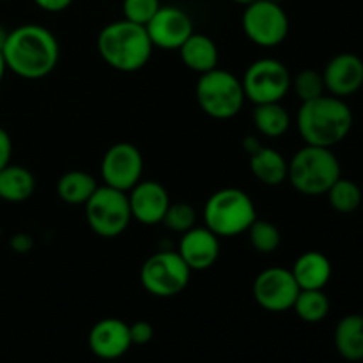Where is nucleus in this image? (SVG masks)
I'll return each mask as SVG.
<instances>
[{"instance_id": "18", "label": "nucleus", "mask_w": 363, "mask_h": 363, "mask_svg": "<svg viewBox=\"0 0 363 363\" xmlns=\"http://www.w3.org/2000/svg\"><path fill=\"white\" fill-rule=\"evenodd\" d=\"M291 272L301 291H312L325 289L332 279L333 269L332 262L323 252L308 250L294 261Z\"/></svg>"}, {"instance_id": "29", "label": "nucleus", "mask_w": 363, "mask_h": 363, "mask_svg": "<svg viewBox=\"0 0 363 363\" xmlns=\"http://www.w3.org/2000/svg\"><path fill=\"white\" fill-rule=\"evenodd\" d=\"M162 223L172 233L184 234L197 225V213L188 202H170Z\"/></svg>"}, {"instance_id": "22", "label": "nucleus", "mask_w": 363, "mask_h": 363, "mask_svg": "<svg viewBox=\"0 0 363 363\" xmlns=\"http://www.w3.org/2000/svg\"><path fill=\"white\" fill-rule=\"evenodd\" d=\"M335 347L344 360H363V314L344 315L337 323Z\"/></svg>"}, {"instance_id": "16", "label": "nucleus", "mask_w": 363, "mask_h": 363, "mask_svg": "<svg viewBox=\"0 0 363 363\" xmlns=\"http://www.w3.org/2000/svg\"><path fill=\"white\" fill-rule=\"evenodd\" d=\"M133 346L130 325L123 319L106 318L96 323L89 332V350L101 360H117Z\"/></svg>"}, {"instance_id": "25", "label": "nucleus", "mask_w": 363, "mask_h": 363, "mask_svg": "<svg viewBox=\"0 0 363 363\" xmlns=\"http://www.w3.org/2000/svg\"><path fill=\"white\" fill-rule=\"evenodd\" d=\"M326 197H328V202L333 211L340 213V215H351V213H354L362 206L363 195L362 188L354 181L340 176L332 184V188L326 191Z\"/></svg>"}, {"instance_id": "28", "label": "nucleus", "mask_w": 363, "mask_h": 363, "mask_svg": "<svg viewBox=\"0 0 363 363\" xmlns=\"http://www.w3.org/2000/svg\"><path fill=\"white\" fill-rule=\"evenodd\" d=\"M291 89L294 91V94L298 96L301 103L311 101V99L319 98V96L326 94L325 80H323L321 71L315 69H303L293 78V84Z\"/></svg>"}, {"instance_id": "21", "label": "nucleus", "mask_w": 363, "mask_h": 363, "mask_svg": "<svg viewBox=\"0 0 363 363\" xmlns=\"http://www.w3.org/2000/svg\"><path fill=\"white\" fill-rule=\"evenodd\" d=\"M35 177L27 167L9 165L0 170V199L6 202H25L34 195Z\"/></svg>"}, {"instance_id": "13", "label": "nucleus", "mask_w": 363, "mask_h": 363, "mask_svg": "<svg viewBox=\"0 0 363 363\" xmlns=\"http://www.w3.org/2000/svg\"><path fill=\"white\" fill-rule=\"evenodd\" d=\"M145 30L152 46L162 50H179L195 32L190 14L176 6L160 7L158 13L145 25Z\"/></svg>"}, {"instance_id": "26", "label": "nucleus", "mask_w": 363, "mask_h": 363, "mask_svg": "<svg viewBox=\"0 0 363 363\" xmlns=\"http://www.w3.org/2000/svg\"><path fill=\"white\" fill-rule=\"evenodd\" d=\"M293 311L298 318L305 323H319L326 319L330 314V298L326 296L325 289L300 291Z\"/></svg>"}, {"instance_id": "11", "label": "nucleus", "mask_w": 363, "mask_h": 363, "mask_svg": "<svg viewBox=\"0 0 363 363\" xmlns=\"http://www.w3.org/2000/svg\"><path fill=\"white\" fill-rule=\"evenodd\" d=\"M99 174L103 184L128 194L142 179L144 156L131 142H117L103 155Z\"/></svg>"}, {"instance_id": "31", "label": "nucleus", "mask_w": 363, "mask_h": 363, "mask_svg": "<svg viewBox=\"0 0 363 363\" xmlns=\"http://www.w3.org/2000/svg\"><path fill=\"white\" fill-rule=\"evenodd\" d=\"M130 335L131 342L137 344V346H145L152 340L155 337V328H152L151 323L147 321H137L133 325H130Z\"/></svg>"}, {"instance_id": "17", "label": "nucleus", "mask_w": 363, "mask_h": 363, "mask_svg": "<svg viewBox=\"0 0 363 363\" xmlns=\"http://www.w3.org/2000/svg\"><path fill=\"white\" fill-rule=\"evenodd\" d=\"M177 254L183 257L191 272H206L213 268L220 257V238L208 227L195 225L181 234Z\"/></svg>"}, {"instance_id": "34", "label": "nucleus", "mask_w": 363, "mask_h": 363, "mask_svg": "<svg viewBox=\"0 0 363 363\" xmlns=\"http://www.w3.org/2000/svg\"><path fill=\"white\" fill-rule=\"evenodd\" d=\"M6 71H7V64H6V59H4L2 50H0V82L4 80V74H6Z\"/></svg>"}, {"instance_id": "27", "label": "nucleus", "mask_w": 363, "mask_h": 363, "mask_svg": "<svg viewBox=\"0 0 363 363\" xmlns=\"http://www.w3.org/2000/svg\"><path fill=\"white\" fill-rule=\"evenodd\" d=\"M248 236V241L257 250L259 254H273L282 243V234L280 229L269 220L255 218V222L248 227L245 233Z\"/></svg>"}, {"instance_id": "30", "label": "nucleus", "mask_w": 363, "mask_h": 363, "mask_svg": "<svg viewBox=\"0 0 363 363\" xmlns=\"http://www.w3.org/2000/svg\"><path fill=\"white\" fill-rule=\"evenodd\" d=\"M160 7H162L160 0H123L124 20H130L145 27L149 20L158 13Z\"/></svg>"}, {"instance_id": "10", "label": "nucleus", "mask_w": 363, "mask_h": 363, "mask_svg": "<svg viewBox=\"0 0 363 363\" xmlns=\"http://www.w3.org/2000/svg\"><path fill=\"white\" fill-rule=\"evenodd\" d=\"M241 25L245 35L261 48H275L282 45L289 34V18L286 11L272 0H255L245 6Z\"/></svg>"}, {"instance_id": "20", "label": "nucleus", "mask_w": 363, "mask_h": 363, "mask_svg": "<svg viewBox=\"0 0 363 363\" xmlns=\"http://www.w3.org/2000/svg\"><path fill=\"white\" fill-rule=\"evenodd\" d=\"M250 172L266 186H279L287 181V160L277 149L259 144L248 152Z\"/></svg>"}, {"instance_id": "6", "label": "nucleus", "mask_w": 363, "mask_h": 363, "mask_svg": "<svg viewBox=\"0 0 363 363\" xmlns=\"http://www.w3.org/2000/svg\"><path fill=\"white\" fill-rule=\"evenodd\" d=\"M195 99L202 112L216 121L236 117L247 101L241 78L222 67L199 74Z\"/></svg>"}, {"instance_id": "7", "label": "nucleus", "mask_w": 363, "mask_h": 363, "mask_svg": "<svg viewBox=\"0 0 363 363\" xmlns=\"http://www.w3.org/2000/svg\"><path fill=\"white\" fill-rule=\"evenodd\" d=\"M84 206L85 218L91 230L106 240L121 236L133 220L126 191L116 190L106 184L96 188Z\"/></svg>"}, {"instance_id": "37", "label": "nucleus", "mask_w": 363, "mask_h": 363, "mask_svg": "<svg viewBox=\"0 0 363 363\" xmlns=\"http://www.w3.org/2000/svg\"><path fill=\"white\" fill-rule=\"evenodd\" d=\"M272 2H277V4H282L284 0H272Z\"/></svg>"}, {"instance_id": "24", "label": "nucleus", "mask_w": 363, "mask_h": 363, "mask_svg": "<svg viewBox=\"0 0 363 363\" xmlns=\"http://www.w3.org/2000/svg\"><path fill=\"white\" fill-rule=\"evenodd\" d=\"M252 121L255 124V130L266 138L284 137L291 128L289 112L280 101L254 105Z\"/></svg>"}, {"instance_id": "32", "label": "nucleus", "mask_w": 363, "mask_h": 363, "mask_svg": "<svg viewBox=\"0 0 363 363\" xmlns=\"http://www.w3.org/2000/svg\"><path fill=\"white\" fill-rule=\"evenodd\" d=\"M11 156H13V140H11L9 133L0 126V170L9 165Z\"/></svg>"}, {"instance_id": "2", "label": "nucleus", "mask_w": 363, "mask_h": 363, "mask_svg": "<svg viewBox=\"0 0 363 363\" xmlns=\"http://www.w3.org/2000/svg\"><path fill=\"white\" fill-rule=\"evenodd\" d=\"M298 133L307 145L333 149L353 128V112L342 98L323 94L301 103L296 116Z\"/></svg>"}, {"instance_id": "36", "label": "nucleus", "mask_w": 363, "mask_h": 363, "mask_svg": "<svg viewBox=\"0 0 363 363\" xmlns=\"http://www.w3.org/2000/svg\"><path fill=\"white\" fill-rule=\"evenodd\" d=\"M233 2H236V4H240V6H248V4H252V2H255V0H233Z\"/></svg>"}, {"instance_id": "23", "label": "nucleus", "mask_w": 363, "mask_h": 363, "mask_svg": "<svg viewBox=\"0 0 363 363\" xmlns=\"http://www.w3.org/2000/svg\"><path fill=\"white\" fill-rule=\"evenodd\" d=\"M98 181L85 170H69L57 181V195L69 206H84L98 188Z\"/></svg>"}, {"instance_id": "12", "label": "nucleus", "mask_w": 363, "mask_h": 363, "mask_svg": "<svg viewBox=\"0 0 363 363\" xmlns=\"http://www.w3.org/2000/svg\"><path fill=\"white\" fill-rule=\"evenodd\" d=\"M300 291L293 272L280 266L262 269L255 277L254 287H252L257 305L268 312L291 311Z\"/></svg>"}, {"instance_id": "8", "label": "nucleus", "mask_w": 363, "mask_h": 363, "mask_svg": "<svg viewBox=\"0 0 363 363\" xmlns=\"http://www.w3.org/2000/svg\"><path fill=\"white\" fill-rule=\"evenodd\" d=\"M191 273L177 250H162L145 259L140 268V284L151 296L174 298L186 289Z\"/></svg>"}, {"instance_id": "5", "label": "nucleus", "mask_w": 363, "mask_h": 363, "mask_svg": "<svg viewBox=\"0 0 363 363\" xmlns=\"http://www.w3.org/2000/svg\"><path fill=\"white\" fill-rule=\"evenodd\" d=\"M257 218L255 204L247 191L240 188H222L209 195L202 209L204 227L222 238L245 234Z\"/></svg>"}, {"instance_id": "9", "label": "nucleus", "mask_w": 363, "mask_h": 363, "mask_svg": "<svg viewBox=\"0 0 363 363\" xmlns=\"http://www.w3.org/2000/svg\"><path fill=\"white\" fill-rule=\"evenodd\" d=\"M291 84L293 77L286 64L272 57L252 62L241 78L245 98L254 105L282 101L291 91Z\"/></svg>"}, {"instance_id": "1", "label": "nucleus", "mask_w": 363, "mask_h": 363, "mask_svg": "<svg viewBox=\"0 0 363 363\" xmlns=\"http://www.w3.org/2000/svg\"><path fill=\"white\" fill-rule=\"evenodd\" d=\"M7 69L25 80H39L52 73L60 59V46L50 28L25 23L13 28L4 43Z\"/></svg>"}, {"instance_id": "35", "label": "nucleus", "mask_w": 363, "mask_h": 363, "mask_svg": "<svg viewBox=\"0 0 363 363\" xmlns=\"http://www.w3.org/2000/svg\"><path fill=\"white\" fill-rule=\"evenodd\" d=\"M7 34H9V32H7L6 28H4L2 25H0V50L4 48V43H6V39H7Z\"/></svg>"}, {"instance_id": "4", "label": "nucleus", "mask_w": 363, "mask_h": 363, "mask_svg": "<svg viewBox=\"0 0 363 363\" xmlns=\"http://www.w3.org/2000/svg\"><path fill=\"white\" fill-rule=\"evenodd\" d=\"M340 176L342 170L339 158L328 147L305 144L287 162V181L294 190L307 197L326 195Z\"/></svg>"}, {"instance_id": "33", "label": "nucleus", "mask_w": 363, "mask_h": 363, "mask_svg": "<svg viewBox=\"0 0 363 363\" xmlns=\"http://www.w3.org/2000/svg\"><path fill=\"white\" fill-rule=\"evenodd\" d=\"M32 2L48 13H62L73 4V0H32Z\"/></svg>"}, {"instance_id": "15", "label": "nucleus", "mask_w": 363, "mask_h": 363, "mask_svg": "<svg viewBox=\"0 0 363 363\" xmlns=\"http://www.w3.org/2000/svg\"><path fill=\"white\" fill-rule=\"evenodd\" d=\"M326 92L337 98H350L363 87V60L357 53L342 52L328 60L323 69Z\"/></svg>"}, {"instance_id": "19", "label": "nucleus", "mask_w": 363, "mask_h": 363, "mask_svg": "<svg viewBox=\"0 0 363 363\" xmlns=\"http://www.w3.org/2000/svg\"><path fill=\"white\" fill-rule=\"evenodd\" d=\"M179 57L184 66L197 74H204L208 71L218 67V46L209 35L194 32L186 41L181 45Z\"/></svg>"}, {"instance_id": "3", "label": "nucleus", "mask_w": 363, "mask_h": 363, "mask_svg": "<svg viewBox=\"0 0 363 363\" xmlns=\"http://www.w3.org/2000/svg\"><path fill=\"white\" fill-rule=\"evenodd\" d=\"M96 45L101 59L121 73L140 71L147 66L155 50L144 25L124 18L105 25L99 30Z\"/></svg>"}, {"instance_id": "14", "label": "nucleus", "mask_w": 363, "mask_h": 363, "mask_svg": "<svg viewBox=\"0 0 363 363\" xmlns=\"http://www.w3.org/2000/svg\"><path fill=\"white\" fill-rule=\"evenodd\" d=\"M128 201L133 220L142 225H158L162 223L170 206L169 190L160 181L140 179L130 191Z\"/></svg>"}]
</instances>
